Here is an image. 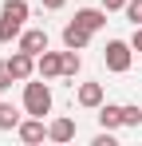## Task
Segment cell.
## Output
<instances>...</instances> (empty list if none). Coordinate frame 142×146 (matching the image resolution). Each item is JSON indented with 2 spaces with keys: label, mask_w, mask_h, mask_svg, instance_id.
Segmentation results:
<instances>
[{
  "label": "cell",
  "mask_w": 142,
  "mask_h": 146,
  "mask_svg": "<svg viewBox=\"0 0 142 146\" xmlns=\"http://www.w3.org/2000/svg\"><path fill=\"white\" fill-rule=\"evenodd\" d=\"M122 12H126V20H130L134 28L142 24V0H126V8H122Z\"/></svg>",
  "instance_id": "2e32d148"
},
{
  "label": "cell",
  "mask_w": 142,
  "mask_h": 146,
  "mask_svg": "<svg viewBox=\"0 0 142 146\" xmlns=\"http://www.w3.org/2000/svg\"><path fill=\"white\" fill-rule=\"evenodd\" d=\"M24 24L20 20H12V16H0V44H8V40H20Z\"/></svg>",
  "instance_id": "5bb4252c"
},
{
  "label": "cell",
  "mask_w": 142,
  "mask_h": 146,
  "mask_svg": "<svg viewBox=\"0 0 142 146\" xmlns=\"http://www.w3.org/2000/svg\"><path fill=\"white\" fill-rule=\"evenodd\" d=\"M99 126H103V130H118V126H122V107H118V103H103V107H99Z\"/></svg>",
  "instance_id": "8fae6325"
},
{
  "label": "cell",
  "mask_w": 142,
  "mask_h": 146,
  "mask_svg": "<svg viewBox=\"0 0 142 146\" xmlns=\"http://www.w3.org/2000/svg\"><path fill=\"white\" fill-rule=\"evenodd\" d=\"M130 44L126 40H107V51H103V63H107V71H115V75H126L130 71Z\"/></svg>",
  "instance_id": "7a4b0ae2"
},
{
  "label": "cell",
  "mask_w": 142,
  "mask_h": 146,
  "mask_svg": "<svg viewBox=\"0 0 142 146\" xmlns=\"http://www.w3.org/2000/svg\"><path fill=\"white\" fill-rule=\"evenodd\" d=\"M75 24H83L87 32L107 28V8H79V12H75Z\"/></svg>",
  "instance_id": "ba28073f"
},
{
  "label": "cell",
  "mask_w": 142,
  "mask_h": 146,
  "mask_svg": "<svg viewBox=\"0 0 142 146\" xmlns=\"http://www.w3.org/2000/svg\"><path fill=\"white\" fill-rule=\"evenodd\" d=\"M95 146H115V130H103V134H95Z\"/></svg>",
  "instance_id": "d6986e66"
},
{
  "label": "cell",
  "mask_w": 142,
  "mask_h": 146,
  "mask_svg": "<svg viewBox=\"0 0 142 146\" xmlns=\"http://www.w3.org/2000/svg\"><path fill=\"white\" fill-rule=\"evenodd\" d=\"M16 134H20V142H28V146H36V142H44L47 138V126H44V119H36V115H28V119L16 126Z\"/></svg>",
  "instance_id": "5b68a950"
},
{
  "label": "cell",
  "mask_w": 142,
  "mask_h": 146,
  "mask_svg": "<svg viewBox=\"0 0 142 146\" xmlns=\"http://www.w3.org/2000/svg\"><path fill=\"white\" fill-rule=\"evenodd\" d=\"M8 71H12L16 83H28V79L36 75V55L24 51V48H16V51H12V59H8Z\"/></svg>",
  "instance_id": "3957f363"
},
{
  "label": "cell",
  "mask_w": 142,
  "mask_h": 146,
  "mask_svg": "<svg viewBox=\"0 0 142 146\" xmlns=\"http://www.w3.org/2000/svg\"><path fill=\"white\" fill-rule=\"evenodd\" d=\"M20 48L32 51V55L47 51V32H44V28H28V32H20Z\"/></svg>",
  "instance_id": "9c48e42d"
},
{
  "label": "cell",
  "mask_w": 142,
  "mask_h": 146,
  "mask_svg": "<svg viewBox=\"0 0 142 146\" xmlns=\"http://www.w3.org/2000/svg\"><path fill=\"white\" fill-rule=\"evenodd\" d=\"M75 103H79V107H87V111H99V107H103V83H79Z\"/></svg>",
  "instance_id": "52a82bcc"
},
{
  "label": "cell",
  "mask_w": 142,
  "mask_h": 146,
  "mask_svg": "<svg viewBox=\"0 0 142 146\" xmlns=\"http://www.w3.org/2000/svg\"><path fill=\"white\" fill-rule=\"evenodd\" d=\"M40 4H44L47 12H59V8H63V4H67V0H40Z\"/></svg>",
  "instance_id": "7402d4cb"
},
{
  "label": "cell",
  "mask_w": 142,
  "mask_h": 146,
  "mask_svg": "<svg viewBox=\"0 0 142 146\" xmlns=\"http://www.w3.org/2000/svg\"><path fill=\"white\" fill-rule=\"evenodd\" d=\"M28 12H32V8H28V0H4V8H0V16H12V20H28Z\"/></svg>",
  "instance_id": "7c38bea8"
},
{
  "label": "cell",
  "mask_w": 142,
  "mask_h": 146,
  "mask_svg": "<svg viewBox=\"0 0 142 146\" xmlns=\"http://www.w3.org/2000/svg\"><path fill=\"white\" fill-rule=\"evenodd\" d=\"M138 122H142V111H138V103L122 107V126H138Z\"/></svg>",
  "instance_id": "e0dca14e"
},
{
  "label": "cell",
  "mask_w": 142,
  "mask_h": 146,
  "mask_svg": "<svg viewBox=\"0 0 142 146\" xmlns=\"http://www.w3.org/2000/svg\"><path fill=\"white\" fill-rule=\"evenodd\" d=\"M47 138L51 142H71L75 138V119H51L47 122Z\"/></svg>",
  "instance_id": "30bf717a"
},
{
  "label": "cell",
  "mask_w": 142,
  "mask_h": 146,
  "mask_svg": "<svg viewBox=\"0 0 142 146\" xmlns=\"http://www.w3.org/2000/svg\"><path fill=\"white\" fill-rule=\"evenodd\" d=\"M36 75L59 79V75H63V51H40V55H36Z\"/></svg>",
  "instance_id": "277c9868"
},
{
  "label": "cell",
  "mask_w": 142,
  "mask_h": 146,
  "mask_svg": "<svg viewBox=\"0 0 142 146\" xmlns=\"http://www.w3.org/2000/svg\"><path fill=\"white\" fill-rule=\"evenodd\" d=\"M83 67V59H79V51L75 48H63V79H75Z\"/></svg>",
  "instance_id": "9a60e30c"
},
{
  "label": "cell",
  "mask_w": 142,
  "mask_h": 146,
  "mask_svg": "<svg viewBox=\"0 0 142 146\" xmlns=\"http://www.w3.org/2000/svg\"><path fill=\"white\" fill-rule=\"evenodd\" d=\"M87 44H91V32H87L83 24H75V20H67V24H63V48L83 51Z\"/></svg>",
  "instance_id": "8992f818"
},
{
  "label": "cell",
  "mask_w": 142,
  "mask_h": 146,
  "mask_svg": "<svg viewBox=\"0 0 142 146\" xmlns=\"http://www.w3.org/2000/svg\"><path fill=\"white\" fill-rule=\"evenodd\" d=\"M12 87V71H8V59L0 63V91H8Z\"/></svg>",
  "instance_id": "ac0fdd59"
},
{
  "label": "cell",
  "mask_w": 142,
  "mask_h": 146,
  "mask_svg": "<svg viewBox=\"0 0 142 146\" xmlns=\"http://www.w3.org/2000/svg\"><path fill=\"white\" fill-rule=\"evenodd\" d=\"M103 8H107V12H122V8H126V0H103Z\"/></svg>",
  "instance_id": "ffe728a7"
},
{
  "label": "cell",
  "mask_w": 142,
  "mask_h": 146,
  "mask_svg": "<svg viewBox=\"0 0 142 146\" xmlns=\"http://www.w3.org/2000/svg\"><path fill=\"white\" fill-rule=\"evenodd\" d=\"M20 111H16V107H12V103H0V130H16V126H20Z\"/></svg>",
  "instance_id": "4fadbf2b"
},
{
  "label": "cell",
  "mask_w": 142,
  "mask_h": 146,
  "mask_svg": "<svg viewBox=\"0 0 142 146\" xmlns=\"http://www.w3.org/2000/svg\"><path fill=\"white\" fill-rule=\"evenodd\" d=\"M47 111H51V87H47V79H28L24 83V115H36V119H44Z\"/></svg>",
  "instance_id": "6da1fadb"
},
{
  "label": "cell",
  "mask_w": 142,
  "mask_h": 146,
  "mask_svg": "<svg viewBox=\"0 0 142 146\" xmlns=\"http://www.w3.org/2000/svg\"><path fill=\"white\" fill-rule=\"evenodd\" d=\"M130 48H134V51H142V24L134 28V36H130Z\"/></svg>",
  "instance_id": "44dd1931"
}]
</instances>
